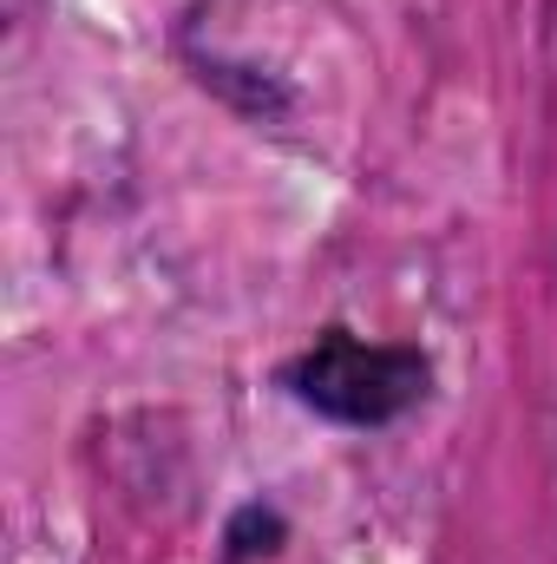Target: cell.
<instances>
[{
    "label": "cell",
    "instance_id": "1",
    "mask_svg": "<svg viewBox=\"0 0 557 564\" xmlns=\"http://www.w3.org/2000/svg\"><path fill=\"white\" fill-rule=\"evenodd\" d=\"M288 388L321 421L387 426L426 401V361L414 348H387V341H361L348 328H328L308 355L288 361Z\"/></svg>",
    "mask_w": 557,
    "mask_h": 564
}]
</instances>
